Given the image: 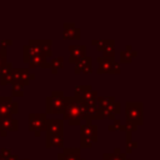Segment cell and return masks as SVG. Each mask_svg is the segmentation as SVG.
I'll return each instance as SVG.
<instances>
[{
    "mask_svg": "<svg viewBox=\"0 0 160 160\" xmlns=\"http://www.w3.org/2000/svg\"><path fill=\"white\" fill-rule=\"evenodd\" d=\"M45 146L64 149V120L48 119L45 129Z\"/></svg>",
    "mask_w": 160,
    "mask_h": 160,
    "instance_id": "1",
    "label": "cell"
},
{
    "mask_svg": "<svg viewBox=\"0 0 160 160\" xmlns=\"http://www.w3.org/2000/svg\"><path fill=\"white\" fill-rule=\"evenodd\" d=\"M64 120H68L69 125L80 126L85 120L84 105L75 96H65V108L62 112Z\"/></svg>",
    "mask_w": 160,
    "mask_h": 160,
    "instance_id": "2",
    "label": "cell"
},
{
    "mask_svg": "<svg viewBox=\"0 0 160 160\" xmlns=\"http://www.w3.org/2000/svg\"><path fill=\"white\" fill-rule=\"evenodd\" d=\"M125 118L126 122L134 126L144 124V104L141 101H126L125 102Z\"/></svg>",
    "mask_w": 160,
    "mask_h": 160,
    "instance_id": "3",
    "label": "cell"
},
{
    "mask_svg": "<svg viewBox=\"0 0 160 160\" xmlns=\"http://www.w3.org/2000/svg\"><path fill=\"white\" fill-rule=\"evenodd\" d=\"M65 108V94L62 90H52L45 99V114H62Z\"/></svg>",
    "mask_w": 160,
    "mask_h": 160,
    "instance_id": "4",
    "label": "cell"
},
{
    "mask_svg": "<svg viewBox=\"0 0 160 160\" xmlns=\"http://www.w3.org/2000/svg\"><path fill=\"white\" fill-rule=\"evenodd\" d=\"M98 125L85 122L80 125V149H89L98 141Z\"/></svg>",
    "mask_w": 160,
    "mask_h": 160,
    "instance_id": "5",
    "label": "cell"
},
{
    "mask_svg": "<svg viewBox=\"0 0 160 160\" xmlns=\"http://www.w3.org/2000/svg\"><path fill=\"white\" fill-rule=\"evenodd\" d=\"M48 115L45 112H30L29 114V130L34 132L35 136H40L41 131L46 129Z\"/></svg>",
    "mask_w": 160,
    "mask_h": 160,
    "instance_id": "6",
    "label": "cell"
},
{
    "mask_svg": "<svg viewBox=\"0 0 160 160\" xmlns=\"http://www.w3.org/2000/svg\"><path fill=\"white\" fill-rule=\"evenodd\" d=\"M96 61L99 64V68L96 69L98 74H120L121 72L120 64L115 61V59H110L100 55L98 56Z\"/></svg>",
    "mask_w": 160,
    "mask_h": 160,
    "instance_id": "7",
    "label": "cell"
},
{
    "mask_svg": "<svg viewBox=\"0 0 160 160\" xmlns=\"http://www.w3.org/2000/svg\"><path fill=\"white\" fill-rule=\"evenodd\" d=\"M72 96H75L81 102H91L98 100L99 92L96 90H92L91 85H75Z\"/></svg>",
    "mask_w": 160,
    "mask_h": 160,
    "instance_id": "8",
    "label": "cell"
},
{
    "mask_svg": "<svg viewBox=\"0 0 160 160\" xmlns=\"http://www.w3.org/2000/svg\"><path fill=\"white\" fill-rule=\"evenodd\" d=\"M19 112V102L14 101L11 96L0 95V116L12 118Z\"/></svg>",
    "mask_w": 160,
    "mask_h": 160,
    "instance_id": "9",
    "label": "cell"
},
{
    "mask_svg": "<svg viewBox=\"0 0 160 160\" xmlns=\"http://www.w3.org/2000/svg\"><path fill=\"white\" fill-rule=\"evenodd\" d=\"M35 79V74L30 71L28 68H14L12 69V82H20L21 85L26 86L30 84L31 80Z\"/></svg>",
    "mask_w": 160,
    "mask_h": 160,
    "instance_id": "10",
    "label": "cell"
},
{
    "mask_svg": "<svg viewBox=\"0 0 160 160\" xmlns=\"http://www.w3.org/2000/svg\"><path fill=\"white\" fill-rule=\"evenodd\" d=\"M96 50L101 52V56L115 59V41L112 39H102L98 40Z\"/></svg>",
    "mask_w": 160,
    "mask_h": 160,
    "instance_id": "11",
    "label": "cell"
},
{
    "mask_svg": "<svg viewBox=\"0 0 160 160\" xmlns=\"http://www.w3.org/2000/svg\"><path fill=\"white\" fill-rule=\"evenodd\" d=\"M19 130V120L15 118H2L0 116V135L5 138L10 131Z\"/></svg>",
    "mask_w": 160,
    "mask_h": 160,
    "instance_id": "12",
    "label": "cell"
},
{
    "mask_svg": "<svg viewBox=\"0 0 160 160\" xmlns=\"http://www.w3.org/2000/svg\"><path fill=\"white\" fill-rule=\"evenodd\" d=\"M62 38L66 40H79L81 38V30L76 28L75 22L62 24Z\"/></svg>",
    "mask_w": 160,
    "mask_h": 160,
    "instance_id": "13",
    "label": "cell"
},
{
    "mask_svg": "<svg viewBox=\"0 0 160 160\" xmlns=\"http://www.w3.org/2000/svg\"><path fill=\"white\" fill-rule=\"evenodd\" d=\"M58 160H85L81 158L80 148H64L58 154Z\"/></svg>",
    "mask_w": 160,
    "mask_h": 160,
    "instance_id": "14",
    "label": "cell"
},
{
    "mask_svg": "<svg viewBox=\"0 0 160 160\" xmlns=\"http://www.w3.org/2000/svg\"><path fill=\"white\" fill-rule=\"evenodd\" d=\"M86 55V45H69V62L75 64Z\"/></svg>",
    "mask_w": 160,
    "mask_h": 160,
    "instance_id": "15",
    "label": "cell"
},
{
    "mask_svg": "<svg viewBox=\"0 0 160 160\" xmlns=\"http://www.w3.org/2000/svg\"><path fill=\"white\" fill-rule=\"evenodd\" d=\"M100 110H101V118L102 119L114 120L115 116L121 112V102L116 100V101H114L112 104H110V105H108L105 108H100Z\"/></svg>",
    "mask_w": 160,
    "mask_h": 160,
    "instance_id": "16",
    "label": "cell"
},
{
    "mask_svg": "<svg viewBox=\"0 0 160 160\" xmlns=\"http://www.w3.org/2000/svg\"><path fill=\"white\" fill-rule=\"evenodd\" d=\"M92 71V58L89 55H85L82 59L75 62V74H90Z\"/></svg>",
    "mask_w": 160,
    "mask_h": 160,
    "instance_id": "17",
    "label": "cell"
},
{
    "mask_svg": "<svg viewBox=\"0 0 160 160\" xmlns=\"http://www.w3.org/2000/svg\"><path fill=\"white\" fill-rule=\"evenodd\" d=\"M38 49L41 54H44L48 59L52 56V40L51 39H34Z\"/></svg>",
    "mask_w": 160,
    "mask_h": 160,
    "instance_id": "18",
    "label": "cell"
},
{
    "mask_svg": "<svg viewBox=\"0 0 160 160\" xmlns=\"http://www.w3.org/2000/svg\"><path fill=\"white\" fill-rule=\"evenodd\" d=\"M12 62L11 61H8L6 65L4 66V69L1 70L0 72V85L5 86L8 84H11V80H12Z\"/></svg>",
    "mask_w": 160,
    "mask_h": 160,
    "instance_id": "19",
    "label": "cell"
},
{
    "mask_svg": "<svg viewBox=\"0 0 160 160\" xmlns=\"http://www.w3.org/2000/svg\"><path fill=\"white\" fill-rule=\"evenodd\" d=\"M29 65V68H42V69H49V60L48 58H45L44 55H36L32 56L26 62Z\"/></svg>",
    "mask_w": 160,
    "mask_h": 160,
    "instance_id": "20",
    "label": "cell"
},
{
    "mask_svg": "<svg viewBox=\"0 0 160 160\" xmlns=\"http://www.w3.org/2000/svg\"><path fill=\"white\" fill-rule=\"evenodd\" d=\"M138 56V52L132 50L131 45H126L124 50L120 51V62H131L134 58Z\"/></svg>",
    "mask_w": 160,
    "mask_h": 160,
    "instance_id": "21",
    "label": "cell"
},
{
    "mask_svg": "<svg viewBox=\"0 0 160 160\" xmlns=\"http://www.w3.org/2000/svg\"><path fill=\"white\" fill-rule=\"evenodd\" d=\"M102 160H131V159H128L126 154L120 151V148H115L112 152H104Z\"/></svg>",
    "mask_w": 160,
    "mask_h": 160,
    "instance_id": "22",
    "label": "cell"
},
{
    "mask_svg": "<svg viewBox=\"0 0 160 160\" xmlns=\"http://www.w3.org/2000/svg\"><path fill=\"white\" fill-rule=\"evenodd\" d=\"M64 68V58L62 56H55L49 61V69L51 74H58L60 69Z\"/></svg>",
    "mask_w": 160,
    "mask_h": 160,
    "instance_id": "23",
    "label": "cell"
},
{
    "mask_svg": "<svg viewBox=\"0 0 160 160\" xmlns=\"http://www.w3.org/2000/svg\"><path fill=\"white\" fill-rule=\"evenodd\" d=\"M132 132L130 131H125V154L129 155L132 152V150L135 148H138V142L132 140V136H131Z\"/></svg>",
    "mask_w": 160,
    "mask_h": 160,
    "instance_id": "24",
    "label": "cell"
},
{
    "mask_svg": "<svg viewBox=\"0 0 160 160\" xmlns=\"http://www.w3.org/2000/svg\"><path fill=\"white\" fill-rule=\"evenodd\" d=\"M14 96H18V98L24 96V85H21L20 82L11 84V98Z\"/></svg>",
    "mask_w": 160,
    "mask_h": 160,
    "instance_id": "25",
    "label": "cell"
},
{
    "mask_svg": "<svg viewBox=\"0 0 160 160\" xmlns=\"http://www.w3.org/2000/svg\"><path fill=\"white\" fill-rule=\"evenodd\" d=\"M114 101H116V99L114 96L110 95H105V96H98V104L100 108H105L110 104H112Z\"/></svg>",
    "mask_w": 160,
    "mask_h": 160,
    "instance_id": "26",
    "label": "cell"
},
{
    "mask_svg": "<svg viewBox=\"0 0 160 160\" xmlns=\"http://www.w3.org/2000/svg\"><path fill=\"white\" fill-rule=\"evenodd\" d=\"M108 129H109V131H125L124 122H121L119 119H114V121L111 124H109Z\"/></svg>",
    "mask_w": 160,
    "mask_h": 160,
    "instance_id": "27",
    "label": "cell"
},
{
    "mask_svg": "<svg viewBox=\"0 0 160 160\" xmlns=\"http://www.w3.org/2000/svg\"><path fill=\"white\" fill-rule=\"evenodd\" d=\"M6 62H8V51H6V49L0 48V72L4 69V66L6 65Z\"/></svg>",
    "mask_w": 160,
    "mask_h": 160,
    "instance_id": "28",
    "label": "cell"
},
{
    "mask_svg": "<svg viewBox=\"0 0 160 160\" xmlns=\"http://www.w3.org/2000/svg\"><path fill=\"white\" fill-rule=\"evenodd\" d=\"M0 155L6 160L10 155H11V149H8V148H1L0 149Z\"/></svg>",
    "mask_w": 160,
    "mask_h": 160,
    "instance_id": "29",
    "label": "cell"
},
{
    "mask_svg": "<svg viewBox=\"0 0 160 160\" xmlns=\"http://www.w3.org/2000/svg\"><path fill=\"white\" fill-rule=\"evenodd\" d=\"M12 45V40L11 39H4L0 41V48L1 49H6L8 46H11Z\"/></svg>",
    "mask_w": 160,
    "mask_h": 160,
    "instance_id": "30",
    "label": "cell"
},
{
    "mask_svg": "<svg viewBox=\"0 0 160 160\" xmlns=\"http://www.w3.org/2000/svg\"><path fill=\"white\" fill-rule=\"evenodd\" d=\"M0 160H5V159H4V158H2L1 155H0Z\"/></svg>",
    "mask_w": 160,
    "mask_h": 160,
    "instance_id": "31",
    "label": "cell"
},
{
    "mask_svg": "<svg viewBox=\"0 0 160 160\" xmlns=\"http://www.w3.org/2000/svg\"><path fill=\"white\" fill-rule=\"evenodd\" d=\"M19 160H29V159H19Z\"/></svg>",
    "mask_w": 160,
    "mask_h": 160,
    "instance_id": "32",
    "label": "cell"
}]
</instances>
